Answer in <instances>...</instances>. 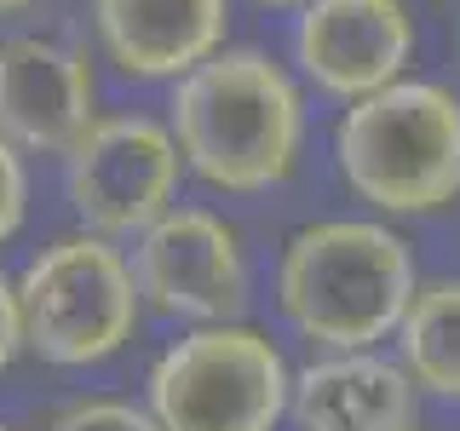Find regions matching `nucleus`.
I'll return each mask as SVG.
<instances>
[{
    "instance_id": "obj_1",
    "label": "nucleus",
    "mask_w": 460,
    "mask_h": 431,
    "mask_svg": "<svg viewBox=\"0 0 460 431\" xmlns=\"http://www.w3.org/2000/svg\"><path fill=\"white\" fill-rule=\"evenodd\" d=\"M167 133L184 172L225 196H265L305 155V92L270 52L219 47L172 81Z\"/></svg>"
},
{
    "instance_id": "obj_2",
    "label": "nucleus",
    "mask_w": 460,
    "mask_h": 431,
    "mask_svg": "<svg viewBox=\"0 0 460 431\" xmlns=\"http://www.w3.org/2000/svg\"><path fill=\"white\" fill-rule=\"evenodd\" d=\"M414 282L409 242L380 219L299 224L277 253V311L311 351H380Z\"/></svg>"
},
{
    "instance_id": "obj_3",
    "label": "nucleus",
    "mask_w": 460,
    "mask_h": 431,
    "mask_svg": "<svg viewBox=\"0 0 460 431\" xmlns=\"http://www.w3.org/2000/svg\"><path fill=\"white\" fill-rule=\"evenodd\" d=\"M334 167L374 213L420 219L460 201V92L402 75L357 98L334 127Z\"/></svg>"
},
{
    "instance_id": "obj_4",
    "label": "nucleus",
    "mask_w": 460,
    "mask_h": 431,
    "mask_svg": "<svg viewBox=\"0 0 460 431\" xmlns=\"http://www.w3.org/2000/svg\"><path fill=\"white\" fill-rule=\"evenodd\" d=\"M12 287L23 316V351L52 368H98L121 356L144 316L127 253L93 230L52 236Z\"/></svg>"
},
{
    "instance_id": "obj_5",
    "label": "nucleus",
    "mask_w": 460,
    "mask_h": 431,
    "mask_svg": "<svg viewBox=\"0 0 460 431\" xmlns=\"http://www.w3.org/2000/svg\"><path fill=\"white\" fill-rule=\"evenodd\" d=\"M282 345L253 322H201L150 363L144 409L162 431H277L288 420Z\"/></svg>"
},
{
    "instance_id": "obj_6",
    "label": "nucleus",
    "mask_w": 460,
    "mask_h": 431,
    "mask_svg": "<svg viewBox=\"0 0 460 431\" xmlns=\"http://www.w3.org/2000/svg\"><path fill=\"white\" fill-rule=\"evenodd\" d=\"M179 144L155 115H98L64 155V196L81 230L110 242L138 236L167 207H179Z\"/></svg>"
},
{
    "instance_id": "obj_7",
    "label": "nucleus",
    "mask_w": 460,
    "mask_h": 431,
    "mask_svg": "<svg viewBox=\"0 0 460 431\" xmlns=\"http://www.w3.org/2000/svg\"><path fill=\"white\" fill-rule=\"evenodd\" d=\"M133 287L150 311L179 322H236L248 305V248L242 230L213 207H167L133 236Z\"/></svg>"
},
{
    "instance_id": "obj_8",
    "label": "nucleus",
    "mask_w": 460,
    "mask_h": 431,
    "mask_svg": "<svg viewBox=\"0 0 460 431\" xmlns=\"http://www.w3.org/2000/svg\"><path fill=\"white\" fill-rule=\"evenodd\" d=\"M294 64L340 104L402 81L414 64L409 0H305L294 23Z\"/></svg>"
},
{
    "instance_id": "obj_9",
    "label": "nucleus",
    "mask_w": 460,
    "mask_h": 431,
    "mask_svg": "<svg viewBox=\"0 0 460 431\" xmlns=\"http://www.w3.org/2000/svg\"><path fill=\"white\" fill-rule=\"evenodd\" d=\"M98 121V81L81 47L58 35H0V138L18 155L64 162Z\"/></svg>"
},
{
    "instance_id": "obj_10",
    "label": "nucleus",
    "mask_w": 460,
    "mask_h": 431,
    "mask_svg": "<svg viewBox=\"0 0 460 431\" xmlns=\"http://www.w3.org/2000/svg\"><path fill=\"white\" fill-rule=\"evenodd\" d=\"M98 47L133 81H179L230 35V0H93Z\"/></svg>"
},
{
    "instance_id": "obj_11",
    "label": "nucleus",
    "mask_w": 460,
    "mask_h": 431,
    "mask_svg": "<svg viewBox=\"0 0 460 431\" xmlns=\"http://www.w3.org/2000/svg\"><path fill=\"white\" fill-rule=\"evenodd\" d=\"M420 414V391L397 356L380 351H316L288 380V420L294 431H402Z\"/></svg>"
},
{
    "instance_id": "obj_12",
    "label": "nucleus",
    "mask_w": 460,
    "mask_h": 431,
    "mask_svg": "<svg viewBox=\"0 0 460 431\" xmlns=\"http://www.w3.org/2000/svg\"><path fill=\"white\" fill-rule=\"evenodd\" d=\"M397 368L414 391L460 402V277L414 282L397 316Z\"/></svg>"
},
{
    "instance_id": "obj_13",
    "label": "nucleus",
    "mask_w": 460,
    "mask_h": 431,
    "mask_svg": "<svg viewBox=\"0 0 460 431\" xmlns=\"http://www.w3.org/2000/svg\"><path fill=\"white\" fill-rule=\"evenodd\" d=\"M47 431H162L144 402L127 397H75L47 420Z\"/></svg>"
},
{
    "instance_id": "obj_14",
    "label": "nucleus",
    "mask_w": 460,
    "mask_h": 431,
    "mask_svg": "<svg viewBox=\"0 0 460 431\" xmlns=\"http://www.w3.org/2000/svg\"><path fill=\"white\" fill-rule=\"evenodd\" d=\"M29 219V172H23V155L0 138V248L23 230Z\"/></svg>"
},
{
    "instance_id": "obj_15",
    "label": "nucleus",
    "mask_w": 460,
    "mask_h": 431,
    "mask_svg": "<svg viewBox=\"0 0 460 431\" xmlns=\"http://www.w3.org/2000/svg\"><path fill=\"white\" fill-rule=\"evenodd\" d=\"M23 351V316H18V287L0 270V368H12Z\"/></svg>"
},
{
    "instance_id": "obj_16",
    "label": "nucleus",
    "mask_w": 460,
    "mask_h": 431,
    "mask_svg": "<svg viewBox=\"0 0 460 431\" xmlns=\"http://www.w3.org/2000/svg\"><path fill=\"white\" fill-rule=\"evenodd\" d=\"M23 6H35V0H0V18H12V12H23Z\"/></svg>"
},
{
    "instance_id": "obj_17",
    "label": "nucleus",
    "mask_w": 460,
    "mask_h": 431,
    "mask_svg": "<svg viewBox=\"0 0 460 431\" xmlns=\"http://www.w3.org/2000/svg\"><path fill=\"white\" fill-rule=\"evenodd\" d=\"M253 6H265V12L277 6V12H282V6H305V0H253Z\"/></svg>"
},
{
    "instance_id": "obj_18",
    "label": "nucleus",
    "mask_w": 460,
    "mask_h": 431,
    "mask_svg": "<svg viewBox=\"0 0 460 431\" xmlns=\"http://www.w3.org/2000/svg\"><path fill=\"white\" fill-rule=\"evenodd\" d=\"M0 431H23V426H6V420H0Z\"/></svg>"
},
{
    "instance_id": "obj_19",
    "label": "nucleus",
    "mask_w": 460,
    "mask_h": 431,
    "mask_svg": "<svg viewBox=\"0 0 460 431\" xmlns=\"http://www.w3.org/2000/svg\"><path fill=\"white\" fill-rule=\"evenodd\" d=\"M402 431H420V426H402Z\"/></svg>"
}]
</instances>
